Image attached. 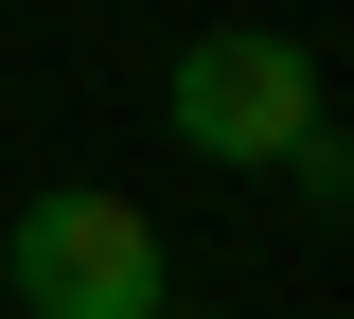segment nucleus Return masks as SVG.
I'll list each match as a JSON object with an SVG mask.
<instances>
[{"label": "nucleus", "mask_w": 354, "mask_h": 319, "mask_svg": "<svg viewBox=\"0 0 354 319\" xmlns=\"http://www.w3.org/2000/svg\"><path fill=\"white\" fill-rule=\"evenodd\" d=\"M0 284H18V319H177V284H160V213H142V195H106V178L18 195Z\"/></svg>", "instance_id": "obj_1"}, {"label": "nucleus", "mask_w": 354, "mask_h": 319, "mask_svg": "<svg viewBox=\"0 0 354 319\" xmlns=\"http://www.w3.org/2000/svg\"><path fill=\"white\" fill-rule=\"evenodd\" d=\"M160 125L195 142V160H230V178H283L337 107H319V53H301V36H248V18H230V36H195V53L160 71Z\"/></svg>", "instance_id": "obj_2"}, {"label": "nucleus", "mask_w": 354, "mask_h": 319, "mask_svg": "<svg viewBox=\"0 0 354 319\" xmlns=\"http://www.w3.org/2000/svg\"><path fill=\"white\" fill-rule=\"evenodd\" d=\"M283 178H301V195H319V213H354V125H319V142H301V160H283Z\"/></svg>", "instance_id": "obj_3"}]
</instances>
